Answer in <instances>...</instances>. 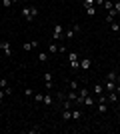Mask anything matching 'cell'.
I'll return each instance as SVG.
<instances>
[{
    "mask_svg": "<svg viewBox=\"0 0 120 134\" xmlns=\"http://www.w3.org/2000/svg\"><path fill=\"white\" fill-rule=\"evenodd\" d=\"M64 38V28L60 26V24H54V30H52V40L54 42H58V40Z\"/></svg>",
    "mask_w": 120,
    "mask_h": 134,
    "instance_id": "1",
    "label": "cell"
},
{
    "mask_svg": "<svg viewBox=\"0 0 120 134\" xmlns=\"http://www.w3.org/2000/svg\"><path fill=\"white\" fill-rule=\"evenodd\" d=\"M88 94H90V90H88V88H78V98H76V104L80 106V104L84 102V98H86Z\"/></svg>",
    "mask_w": 120,
    "mask_h": 134,
    "instance_id": "2",
    "label": "cell"
},
{
    "mask_svg": "<svg viewBox=\"0 0 120 134\" xmlns=\"http://www.w3.org/2000/svg\"><path fill=\"white\" fill-rule=\"evenodd\" d=\"M0 48H2L4 56H8V58L12 56V46H10V42H6V40H2V42H0Z\"/></svg>",
    "mask_w": 120,
    "mask_h": 134,
    "instance_id": "3",
    "label": "cell"
},
{
    "mask_svg": "<svg viewBox=\"0 0 120 134\" xmlns=\"http://www.w3.org/2000/svg\"><path fill=\"white\" fill-rule=\"evenodd\" d=\"M22 16L26 18V22H32V20H34V18H32V14H30V6H22Z\"/></svg>",
    "mask_w": 120,
    "mask_h": 134,
    "instance_id": "4",
    "label": "cell"
},
{
    "mask_svg": "<svg viewBox=\"0 0 120 134\" xmlns=\"http://www.w3.org/2000/svg\"><path fill=\"white\" fill-rule=\"evenodd\" d=\"M106 98H108V102H118L120 100V96L116 90H112V92H106Z\"/></svg>",
    "mask_w": 120,
    "mask_h": 134,
    "instance_id": "5",
    "label": "cell"
},
{
    "mask_svg": "<svg viewBox=\"0 0 120 134\" xmlns=\"http://www.w3.org/2000/svg\"><path fill=\"white\" fill-rule=\"evenodd\" d=\"M90 66H92L90 58H80V70H88Z\"/></svg>",
    "mask_w": 120,
    "mask_h": 134,
    "instance_id": "6",
    "label": "cell"
},
{
    "mask_svg": "<svg viewBox=\"0 0 120 134\" xmlns=\"http://www.w3.org/2000/svg\"><path fill=\"white\" fill-rule=\"evenodd\" d=\"M102 92H104V86H102V84H100V82H96V84H94V86H92V94H94V96L102 94Z\"/></svg>",
    "mask_w": 120,
    "mask_h": 134,
    "instance_id": "7",
    "label": "cell"
},
{
    "mask_svg": "<svg viewBox=\"0 0 120 134\" xmlns=\"http://www.w3.org/2000/svg\"><path fill=\"white\" fill-rule=\"evenodd\" d=\"M114 88H116V82H114V80H106V84H104V90H106V92H112Z\"/></svg>",
    "mask_w": 120,
    "mask_h": 134,
    "instance_id": "8",
    "label": "cell"
},
{
    "mask_svg": "<svg viewBox=\"0 0 120 134\" xmlns=\"http://www.w3.org/2000/svg\"><path fill=\"white\" fill-rule=\"evenodd\" d=\"M66 98L72 100V102H76V98H78V90H68V92H66Z\"/></svg>",
    "mask_w": 120,
    "mask_h": 134,
    "instance_id": "9",
    "label": "cell"
},
{
    "mask_svg": "<svg viewBox=\"0 0 120 134\" xmlns=\"http://www.w3.org/2000/svg\"><path fill=\"white\" fill-rule=\"evenodd\" d=\"M46 52H48V54H56V52H58V44L54 42V40L48 44V50H46Z\"/></svg>",
    "mask_w": 120,
    "mask_h": 134,
    "instance_id": "10",
    "label": "cell"
},
{
    "mask_svg": "<svg viewBox=\"0 0 120 134\" xmlns=\"http://www.w3.org/2000/svg\"><path fill=\"white\" fill-rule=\"evenodd\" d=\"M62 120H64V122L72 120V108H70V110H62Z\"/></svg>",
    "mask_w": 120,
    "mask_h": 134,
    "instance_id": "11",
    "label": "cell"
},
{
    "mask_svg": "<svg viewBox=\"0 0 120 134\" xmlns=\"http://www.w3.org/2000/svg\"><path fill=\"white\" fill-rule=\"evenodd\" d=\"M46 104V106H52V104H54V96L52 94H44V100H42Z\"/></svg>",
    "mask_w": 120,
    "mask_h": 134,
    "instance_id": "12",
    "label": "cell"
},
{
    "mask_svg": "<svg viewBox=\"0 0 120 134\" xmlns=\"http://www.w3.org/2000/svg\"><path fill=\"white\" fill-rule=\"evenodd\" d=\"M82 106H94V96L88 94V96L84 98V102H82Z\"/></svg>",
    "mask_w": 120,
    "mask_h": 134,
    "instance_id": "13",
    "label": "cell"
},
{
    "mask_svg": "<svg viewBox=\"0 0 120 134\" xmlns=\"http://www.w3.org/2000/svg\"><path fill=\"white\" fill-rule=\"evenodd\" d=\"M74 34H76V32H74V28L70 26L68 30H64V38H68V40H70V38H74Z\"/></svg>",
    "mask_w": 120,
    "mask_h": 134,
    "instance_id": "14",
    "label": "cell"
},
{
    "mask_svg": "<svg viewBox=\"0 0 120 134\" xmlns=\"http://www.w3.org/2000/svg\"><path fill=\"white\" fill-rule=\"evenodd\" d=\"M98 112H100V114H104V112L108 110V104H106V102H98Z\"/></svg>",
    "mask_w": 120,
    "mask_h": 134,
    "instance_id": "15",
    "label": "cell"
},
{
    "mask_svg": "<svg viewBox=\"0 0 120 134\" xmlns=\"http://www.w3.org/2000/svg\"><path fill=\"white\" fill-rule=\"evenodd\" d=\"M80 118H82V112L78 108H72V120H80Z\"/></svg>",
    "mask_w": 120,
    "mask_h": 134,
    "instance_id": "16",
    "label": "cell"
},
{
    "mask_svg": "<svg viewBox=\"0 0 120 134\" xmlns=\"http://www.w3.org/2000/svg\"><path fill=\"white\" fill-rule=\"evenodd\" d=\"M72 104H74V102H72V100H68V98H66V100L62 102V110H70V108H72Z\"/></svg>",
    "mask_w": 120,
    "mask_h": 134,
    "instance_id": "17",
    "label": "cell"
},
{
    "mask_svg": "<svg viewBox=\"0 0 120 134\" xmlns=\"http://www.w3.org/2000/svg\"><path fill=\"white\" fill-rule=\"evenodd\" d=\"M86 14L88 16H96V6H86Z\"/></svg>",
    "mask_w": 120,
    "mask_h": 134,
    "instance_id": "18",
    "label": "cell"
},
{
    "mask_svg": "<svg viewBox=\"0 0 120 134\" xmlns=\"http://www.w3.org/2000/svg\"><path fill=\"white\" fill-rule=\"evenodd\" d=\"M22 48H24V50H26V52L34 50V44H32V40H30V42H24V44H22Z\"/></svg>",
    "mask_w": 120,
    "mask_h": 134,
    "instance_id": "19",
    "label": "cell"
},
{
    "mask_svg": "<svg viewBox=\"0 0 120 134\" xmlns=\"http://www.w3.org/2000/svg\"><path fill=\"white\" fill-rule=\"evenodd\" d=\"M48 58H50V54H48V52H40V54H38V60H40V62H46Z\"/></svg>",
    "mask_w": 120,
    "mask_h": 134,
    "instance_id": "20",
    "label": "cell"
},
{
    "mask_svg": "<svg viewBox=\"0 0 120 134\" xmlns=\"http://www.w3.org/2000/svg\"><path fill=\"white\" fill-rule=\"evenodd\" d=\"M32 98H34V102H42V100H44V94H42V92H34Z\"/></svg>",
    "mask_w": 120,
    "mask_h": 134,
    "instance_id": "21",
    "label": "cell"
},
{
    "mask_svg": "<svg viewBox=\"0 0 120 134\" xmlns=\"http://www.w3.org/2000/svg\"><path fill=\"white\" fill-rule=\"evenodd\" d=\"M104 8H106V12L112 10V8H114V2H112V0H104Z\"/></svg>",
    "mask_w": 120,
    "mask_h": 134,
    "instance_id": "22",
    "label": "cell"
},
{
    "mask_svg": "<svg viewBox=\"0 0 120 134\" xmlns=\"http://www.w3.org/2000/svg\"><path fill=\"white\" fill-rule=\"evenodd\" d=\"M80 58H78V54H76V52H70L68 54V62H78Z\"/></svg>",
    "mask_w": 120,
    "mask_h": 134,
    "instance_id": "23",
    "label": "cell"
},
{
    "mask_svg": "<svg viewBox=\"0 0 120 134\" xmlns=\"http://www.w3.org/2000/svg\"><path fill=\"white\" fill-rule=\"evenodd\" d=\"M110 30H112V32H120V24L118 22H112V24H110Z\"/></svg>",
    "mask_w": 120,
    "mask_h": 134,
    "instance_id": "24",
    "label": "cell"
},
{
    "mask_svg": "<svg viewBox=\"0 0 120 134\" xmlns=\"http://www.w3.org/2000/svg\"><path fill=\"white\" fill-rule=\"evenodd\" d=\"M70 70H80V60L78 62H70Z\"/></svg>",
    "mask_w": 120,
    "mask_h": 134,
    "instance_id": "25",
    "label": "cell"
},
{
    "mask_svg": "<svg viewBox=\"0 0 120 134\" xmlns=\"http://www.w3.org/2000/svg\"><path fill=\"white\" fill-rule=\"evenodd\" d=\"M12 4H14V0H2V6H4V8H10Z\"/></svg>",
    "mask_w": 120,
    "mask_h": 134,
    "instance_id": "26",
    "label": "cell"
},
{
    "mask_svg": "<svg viewBox=\"0 0 120 134\" xmlns=\"http://www.w3.org/2000/svg\"><path fill=\"white\" fill-rule=\"evenodd\" d=\"M24 96L32 98V96H34V90H32V88H26V90H24Z\"/></svg>",
    "mask_w": 120,
    "mask_h": 134,
    "instance_id": "27",
    "label": "cell"
},
{
    "mask_svg": "<svg viewBox=\"0 0 120 134\" xmlns=\"http://www.w3.org/2000/svg\"><path fill=\"white\" fill-rule=\"evenodd\" d=\"M56 98H58V102H64V100H66V94H64V92H58Z\"/></svg>",
    "mask_w": 120,
    "mask_h": 134,
    "instance_id": "28",
    "label": "cell"
},
{
    "mask_svg": "<svg viewBox=\"0 0 120 134\" xmlns=\"http://www.w3.org/2000/svg\"><path fill=\"white\" fill-rule=\"evenodd\" d=\"M40 130H42L40 126H34V128H30V130H28V134H38Z\"/></svg>",
    "mask_w": 120,
    "mask_h": 134,
    "instance_id": "29",
    "label": "cell"
},
{
    "mask_svg": "<svg viewBox=\"0 0 120 134\" xmlns=\"http://www.w3.org/2000/svg\"><path fill=\"white\" fill-rule=\"evenodd\" d=\"M2 90H4V94H6V96H10V94H12V86H4Z\"/></svg>",
    "mask_w": 120,
    "mask_h": 134,
    "instance_id": "30",
    "label": "cell"
},
{
    "mask_svg": "<svg viewBox=\"0 0 120 134\" xmlns=\"http://www.w3.org/2000/svg\"><path fill=\"white\" fill-rule=\"evenodd\" d=\"M106 80H114V82H116V72H108V76H106Z\"/></svg>",
    "mask_w": 120,
    "mask_h": 134,
    "instance_id": "31",
    "label": "cell"
},
{
    "mask_svg": "<svg viewBox=\"0 0 120 134\" xmlns=\"http://www.w3.org/2000/svg\"><path fill=\"white\" fill-rule=\"evenodd\" d=\"M70 90H78V82H76V80L70 82Z\"/></svg>",
    "mask_w": 120,
    "mask_h": 134,
    "instance_id": "32",
    "label": "cell"
},
{
    "mask_svg": "<svg viewBox=\"0 0 120 134\" xmlns=\"http://www.w3.org/2000/svg\"><path fill=\"white\" fill-rule=\"evenodd\" d=\"M4 86H8V80H6V78H0V88H4Z\"/></svg>",
    "mask_w": 120,
    "mask_h": 134,
    "instance_id": "33",
    "label": "cell"
},
{
    "mask_svg": "<svg viewBox=\"0 0 120 134\" xmlns=\"http://www.w3.org/2000/svg\"><path fill=\"white\" fill-rule=\"evenodd\" d=\"M82 2H84V8L86 6H94V0H82Z\"/></svg>",
    "mask_w": 120,
    "mask_h": 134,
    "instance_id": "34",
    "label": "cell"
},
{
    "mask_svg": "<svg viewBox=\"0 0 120 134\" xmlns=\"http://www.w3.org/2000/svg\"><path fill=\"white\" fill-rule=\"evenodd\" d=\"M72 28H74V32L78 34V32H80V28H82V26H80V24H72Z\"/></svg>",
    "mask_w": 120,
    "mask_h": 134,
    "instance_id": "35",
    "label": "cell"
},
{
    "mask_svg": "<svg viewBox=\"0 0 120 134\" xmlns=\"http://www.w3.org/2000/svg\"><path fill=\"white\" fill-rule=\"evenodd\" d=\"M116 84H120V66H118V70H116Z\"/></svg>",
    "mask_w": 120,
    "mask_h": 134,
    "instance_id": "36",
    "label": "cell"
},
{
    "mask_svg": "<svg viewBox=\"0 0 120 134\" xmlns=\"http://www.w3.org/2000/svg\"><path fill=\"white\" fill-rule=\"evenodd\" d=\"M114 10H116V12H120V2H116V4H114Z\"/></svg>",
    "mask_w": 120,
    "mask_h": 134,
    "instance_id": "37",
    "label": "cell"
},
{
    "mask_svg": "<svg viewBox=\"0 0 120 134\" xmlns=\"http://www.w3.org/2000/svg\"><path fill=\"white\" fill-rule=\"evenodd\" d=\"M6 98V94H4V90H0V100H4Z\"/></svg>",
    "mask_w": 120,
    "mask_h": 134,
    "instance_id": "38",
    "label": "cell"
},
{
    "mask_svg": "<svg viewBox=\"0 0 120 134\" xmlns=\"http://www.w3.org/2000/svg\"><path fill=\"white\" fill-rule=\"evenodd\" d=\"M118 114H120V106H118Z\"/></svg>",
    "mask_w": 120,
    "mask_h": 134,
    "instance_id": "39",
    "label": "cell"
}]
</instances>
